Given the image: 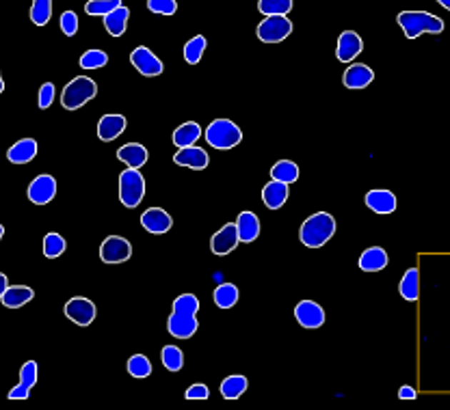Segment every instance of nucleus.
Segmentation results:
<instances>
[{"label": "nucleus", "mask_w": 450, "mask_h": 410, "mask_svg": "<svg viewBox=\"0 0 450 410\" xmlns=\"http://www.w3.org/2000/svg\"><path fill=\"white\" fill-rule=\"evenodd\" d=\"M336 233V218L327 212H316L304 220L299 237L308 249H319L325 242H329Z\"/></svg>", "instance_id": "f257e3e1"}, {"label": "nucleus", "mask_w": 450, "mask_h": 410, "mask_svg": "<svg viewBox=\"0 0 450 410\" xmlns=\"http://www.w3.org/2000/svg\"><path fill=\"white\" fill-rule=\"evenodd\" d=\"M396 22L403 29L407 39H416L422 33L437 35V33L444 31V20L433 16V14H429V11H401L396 16Z\"/></svg>", "instance_id": "f03ea898"}, {"label": "nucleus", "mask_w": 450, "mask_h": 410, "mask_svg": "<svg viewBox=\"0 0 450 410\" xmlns=\"http://www.w3.org/2000/svg\"><path fill=\"white\" fill-rule=\"evenodd\" d=\"M96 96H98L96 80L87 78V76H76L65 85V89L61 93V104L65 111H79L81 106L91 102Z\"/></svg>", "instance_id": "7ed1b4c3"}, {"label": "nucleus", "mask_w": 450, "mask_h": 410, "mask_svg": "<svg viewBox=\"0 0 450 410\" xmlns=\"http://www.w3.org/2000/svg\"><path fill=\"white\" fill-rule=\"evenodd\" d=\"M204 136H206L208 145L214 149H232L243 140V130L230 119H214L206 128Z\"/></svg>", "instance_id": "20e7f679"}, {"label": "nucleus", "mask_w": 450, "mask_h": 410, "mask_svg": "<svg viewBox=\"0 0 450 410\" xmlns=\"http://www.w3.org/2000/svg\"><path fill=\"white\" fill-rule=\"evenodd\" d=\"M143 197H145V180L139 173V169L128 167L119 175V201L124 207L134 210V207H139Z\"/></svg>", "instance_id": "39448f33"}, {"label": "nucleus", "mask_w": 450, "mask_h": 410, "mask_svg": "<svg viewBox=\"0 0 450 410\" xmlns=\"http://www.w3.org/2000/svg\"><path fill=\"white\" fill-rule=\"evenodd\" d=\"M290 33H292V22L286 16H269L256 29L258 39L264 41V43H279Z\"/></svg>", "instance_id": "423d86ee"}, {"label": "nucleus", "mask_w": 450, "mask_h": 410, "mask_svg": "<svg viewBox=\"0 0 450 410\" xmlns=\"http://www.w3.org/2000/svg\"><path fill=\"white\" fill-rule=\"evenodd\" d=\"M130 63H132V67H134L141 76H147V78L161 76V73L165 71L163 61H161L152 50H149V48H145V46H139V48L132 50Z\"/></svg>", "instance_id": "0eeeda50"}, {"label": "nucleus", "mask_w": 450, "mask_h": 410, "mask_svg": "<svg viewBox=\"0 0 450 410\" xmlns=\"http://www.w3.org/2000/svg\"><path fill=\"white\" fill-rule=\"evenodd\" d=\"M132 255V246L121 235H109L100 246V260L104 264H124Z\"/></svg>", "instance_id": "6e6552de"}, {"label": "nucleus", "mask_w": 450, "mask_h": 410, "mask_svg": "<svg viewBox=\"0 0 450 410\" xmlns=\"http://www.w3.org/2000/svg\"><path fill=\"white\" fill-rule=\"evenodd\" d=\"M239 229H236V222H230V225H225V227H221L214 235H212V240H210V251L214 253V255H219V257H223V255H230L236 246H239Z\"/></svg>", "instance_id": "1a4fd4ad"}, {"label": "nucleus", "mask_w": 450, "mask_h": 410, "mask_svg": "<svg viewBox=\"0 0 450 410\" xmlns=\"http://www.w3.org/2000/svg\"><path fill=\"white\" fill-rule=\"evenodd\" d=\"M294 317L308 331H314V328H321L325 324V311L319 302L314 300H301L294 309Z\"/></svg>", "instance_id": "9d476101"}, {"label": "nucleus", "mask_w": 450, "mask_h": 410, "mask_svg": "<svg viewBox=\"0 0 450 410\" xmlns=\"http://www.w3.org/2000/svg\"><path fill=\"white\" fill-rule=\"evenodd\" d=\"M96 304L89 300V298H71L67 300L65 304V315L74 322V324H79V326H89L94 319H96Z\"/></svg>", "instance_id": "9b49d317"}, {"label": "nucleus", "mask_w": 450, "mask_h": 410, "mask_svg": "<svg viewBox=\"0 0 450 410\" xmlns=\"http://www.w3.org/2000/svg\"><path fill=\"white\" fill-rule=\"evenodd\" d=\"M199 328V322L193 313H180V311H174L167 319V331L178 337V339H189L197 333Z\"/></svg>", "instance_id": "f8f14e48"}, {"label": "nucleus", "mask_w": 450, "mask_h": 410, "mask_svg": "<svg viewBox=\"0 0 450 410\" xmlns=\"http://www.w3.org/2000/svg\"><path fill=\"white\" fill-rule=\"evenodd\" d=\"M56 195V180L52 175H37L29 184V199L35 205H46Z\"/></svg>", "instance_id": "ddd939ff"}, {"label": "nucleus", "mask_w": 450, "mask_h": 410, "mask_svg": "<svg viewBox=\"0 0 450 410\" xmlns=\"http://www.w3.org/2000/svg\"><path fill=\"white\" fill-rule=\"evenodd\" d=\"M174 162L178 164V167H186V169L204 171V169H208L210 158H208L206 149L191 145V147H180V149H178V153L174 155Z\"/></svg>", "instance_id": "4468645a"}, {"label": "nucleus", "mask_w": 450, "mask_h": 410, "mask_svg": "<svg viewBox=\"0 0 450 410\" xmlns=\"http://www.w3.org/2000/svg\"><path fill=\"white\" fill-rule=\"evenodd\" d=\"M141 225H143L145 231L161 235V233H167L171 229L174 218L163 207H149L141 214Z\"/></svg>", "instance_id": "2eb2a0df"}, {"label": "nucleus", "mask_w": 450, "mask_h": 410, "mask_svg": "<svg viewBox=\"0 0 450 410\" xmlns=\"http://www.w3.org/2000/svg\"><path fill=\"white\" fill-rule=\"evenodd\" d=\"M364 50V41L355 31H344L338 37V48H336V56L342 63H351L359 52Z\"/></svg>", "instance_id": "dca6fc26"}, {"label": "nucleus", "mask_w": 450, "mask_h": 410, "mask_svg": "<svg viewBox=\"0 0 450 410\" xmlns=\"http://www.w3.org/2000/svg\"><path fill=\"white\" fill-rule=\"evenodd\" d=\"M37 363L35 361H26L20 369V382L9 391V399H26L29 397V391L35 386L37 382Z\"/></svg>", "instance_id": "f3484780"}, {"label": "nucleus", "mask_w": 450, "mask_h": 410, "mask_svg": "<svg viewBox=\"0 0 450 410\" xmlns=\"http://www.w3.org/2000/svg\"><path fill=\"white\" fill-rule=\"evenodd\" d=\"M372 80H374V71H372L368 65H364V63H355V65H351V67L344 71V76H342V85H344L346 89H366Z\"/></svg>", "instance_id": "a211bd4d"}, {"label": "nucleus", "mask_w": 450, "mask_h": 410, "mask_svg": "<svg viewBox=\"0 0 450 410\" xmlns=\"http://www.w3.org/2000/svg\"><path fill=\"white\" fill-rule=\"evenodd\" d=\"M396 195L392 190H386V188H377V190H370L366 195V205L377 212V214H392L396 210Z\"/></svg>", "instance_id": "6ab92c4d"}, {"label": "nucleus", "mask_w": 450, "mask_h": 410, "mask_svg": "<svg viewBox=\"0 0 450 410\" xmlns=\"http://www.w3.org/2000/svg\"><path fill=\"white\" fill-rule=\"evenodd\" d=\"M388 253L386 249H381V246H370V249H366L359 257V268L364 272H379L388 266Z\"/></svg>", "instance_id": "aec40b11"}, {"label": "nucleus", "mask_w": 450, "mask_h": 410, "mask_svg": "<svg viewBox=\"0 0 450 410\" xmlns=\"http://www.w3.org/2000/svg\"><path fill=\"white\" fill-rule=\"evenodd\" d=\"M126 130V117L124 115H104L98 123V138L104 143L115 140Z\"/></svg>", "instance_id": "412c9836"}, {"label": "nucleus", "mask_w": 450, "mask_h": 410, "mask_svg": "<svg viewBox=\"0 0 450 410\" xmlns=\"http://www.w3.org/2000/svg\"><path fill=\"white\" fill-rule=\"evenodd\" d=\"M236 229H239V240L249 244L256 242L260 235V218L254 212H241L236 218Z\"/></svg>", "instance_id": "4be33fe9"}, {"label": "nucleus", "mask_w": 450, "mask_h": 410, "mask_svg": "<svg viewBox=\"0 0 450 410\" xmlns=\"http://www.w3.org/2000/svg\"><path fill=\"white\" fill-rule=\"evenodd\" d=\"M262 201L269 210H279L288 201V184L271 180L262 190Z\"/></svg>", "instance_id": "5701e85b"}, {"label": "nucleus", "mask_w": 450, "mask_h": 410, "mask_svg": "<svg viewBox=\"0 0 450 410\" xmlns=\"http://www.w3.org/2000/svg\"><path fill=\"white\" fill-rule=\"evenodd\" d=\"M117 158H119L121 162H126L128 167H132V169H141L143 164L147 162L149 153H147V149H145L143 145H139V143H128V145H124V147L117 149Z\"/></svg>", "instance_id": "b1692460"}, {"label": "nucleus", "mask_w": 450, "mask_h": 410, "mask_svg": "<svg viewBox=\"0 0 450 410\" xmlns=\"http://www.w3.org/2000/svg\"><path fill=\"white\" fill-rule=\"evenodd\" d=\"M37 149L39 147H37L35 138H22V140H18L16 145L9 147L7 158L14 164H26V162H31L37 155Z\"/></svg>", "instance_id": "393cba45"}, {"label": "nucleus", "mask_w": 450, "mask_h": 410, "mask_svg": "<svg viewBox=\"0 0 450 410\" xmlns=\"http://www.w3.org/2000/svg\"><path fill=\"white\" fill-rule=\"evenodd\" d=\"M128 20H130V9L121 5L109 16H104V29L111 37H121L128 29Z\"/></svg>", "instance_id": "a878e982"}, {"label": "nucleus", "mask_w": 450, "mask_h": 410, "mask_svg": "<svg viewBox=\"0 0 450 410\" xmlns=\"http://www.w3.org/2000/svg\"><path fill=\"white\" fill-rule=\"evenodd\" d=\"M33 289L29 287V285H9L7 287V292L3 294V304L7 307V309H20V307H24L26 302H31L33 300Z\"/></svg>", "instance_id": "bb28decb"}, {"label": "nucleus", "mask_w": 450, "mask_h": 410, "mask_svg": "<svg viewBox=\"0 0 450 410\" xmlns=\"http://www.w3.org/2000/svg\"><path fill=\"white\" fill-rule=\"evenodd\" d=\"M199 138H201V125H199L197 121H186V123H182L180 128L174 130V136H171V140H174L178 147H191V145H195V140H199Z\"/></svg>", "instance_id": "cd10ccee"}, {"label": "nucleus", "mask_w": 450, "mask_h": 410, "mask_svg": "<svg viewBox=\"0 0 450 410\" xmlns=\"http://www.w3.org/2000/svg\"><path fill=\"white\" fill-rule=\"evenodd\" d=\"M212 298H214V304L219 309H232L239 302V287L234 283H221L214 289Z\"/></svg>", "instance_id": "c85d7f7f"}, {"label": "nucleus", "mask_w": 450, "mask_h": 410, "mask_svg": "<svg viewBox=\"0 0 450 410\" xmlns=\"http://www.w3.org/2000/svg\"><path fill=\"white\" fill-rule=\"evenodd\" d=\"M401 296L409 302H416L418 296H420V275H418V268H409L403 279H401Z\"/></svg>", "instance_id": "c756f323"}, {"label": "nucleus", "mask_w": 450, "mask_h": 410, "mask_svg": "<svg viewBox=\"0 0 450 410\" xmlns=\"http://www.w3.org/2000/svg\"><path fill=\"white\" fill-rule=\"evenodd\" d=\"M271 178L290 186V184H294L299 180V167H296L294 162H290V160H279L277 164H273Z\"/></svg>", "instance_id": "7c9ffc66"}, {"label": "nucleus", "mask_w": 450, "mask_h": 410, "mask_svg": "<svg viewBox=\"0 0 450 410\" xmlns=\"http://www.w3.org/2000/svg\"><path fill=\"white\" fill-rule=\"evenodd\" d=\"M249 386V380L245 376H228L221 382V395L225 399H239Z\"/></svg>", "instance_id": "2f4dec72"}, {"label": "nucleus", "mask_w": 450, "mask_h": 410, "mask_svg": "<svg viewBox=\"0 0 450 410\" xmlns=\"http://www.w3.org/2000/svg\"><path fill=\"white\" fill-rule=\"evenodd\" d=\"M258 11L262 16H288L292 11V0H258Z\"/></svg>", "instance_id": "473e14b6"}, {"label": "nucleus", "mask_w": 450, "mask_h": 410, "mask_svg": "<svg viewBox=\"0 0 450 410\" xmlns=\"http://www.w3.org/2000/svg\"><path fill=\"white\" fill-rule=\"evenodd\" d=\"M52 16V0H33L31 7V22L35 26H46Z\"/></svg>", "instance_id": "72a5a7b5"}, {"label": "nucleus", "mask_w": 450, "mask_h": 410, "mask_svg": "<svg viewBox=\"0 0 450 410\" xmlns=\"http://www.w3.org/2000/svg\"><path fill=\"white\" fill-rule=\"evenodd\" d=\"M204 50H206V37L204 35L193 37L191 41L184 43V61L189 65H197L204 56Z\"/></svg>", "instance_id": "f704fd0d"}, {"label": "nucleus", "mask_w": 450, "mask_h": 410, "mask_svg": "<svg viewBox=\"0 0 450 410\" xmlns=\"http://www.w3.org/2000/svg\"><path fill=\"white\" fill-rule=\"evenodd\" d=\"M128 374L132 378H147L152 374V363H149L145 354H132L128 359Z\"/></svg>", "instance_id": "c9c22d12"}, {"label": "nucleus", "mask_w": 450, "mask_h": 410, "mask_svg": "<svg viewBox=\"0 0 450 410\" xmlns=\"http://www.w3.org/2000/svg\"><path fill=\"white\" fill-rule=\"evenodd\" d=\"M117 7H121V0H87L85 11L87 16H109L111 11H115Z\"/></svg>", "instance_id": "e433bc0d"}, {"label": "nucleus", "mask_w": 450, "mask_h": 410, "mask_svg": "<svg viewBox=\"0 0 450 410\" xmlns=\"http://www.w3.org/2000/svg\"><path fill=\"white\" fill-rule=\"evenodd\" d=\"M161 359H163V365L169 371H180L184 367V354L178 346H165L163 352H161Z\"/></svg>", "instance_id": "4c0bfd02"}, {"label": "nucleus", "mask_w": 450, "mask_h": 410, "mask_svg": "<svg viewBox=\"0 0 450 410\" xmlns=\"http://www.w3.org/2000/svg\"><path fill=\"white\" fill-rule=\"evenodd\" d=\"M63 251H65V240L61 233H48L44 237V255L46 257L54 260V257L63 255Z\"/></svg>", "instance_id": "58836bf2"}, {"label": "nucleus", "mask_w": 450, "mask_h": 410, "mask_svg": "<svg viewBox=\"0 0 450 410\" xmlns=\"http://www.w3.org/2000/svg\"><path fill=\"white\" fill-rule=\"evenodd\" d=\"M81 67L83 69H100L109 63V54L104 50H87L83 56H81Z\"/></svg>", "instance_id": "ea45409f"}, {"label": "nucleus", "mask_w": 450, "mask_h": 410, "mask_svg": "<svg viewBox=\"0 0 450 410\" xmlns=\"http://www.w3.org/2000/svg\"><path fill=\"white\" fill-rule=\"evenodd\" d=\"M174 311H180V313H197L199 311V298L195 294H180L176 300H174Z\"/></svg>", "instance_id": "a19ab883"}, {"label": "nucleus", "mask_w": 450, "mask_h": 410, "mask_svg": "<svg viewBox=\"0 0 450 410\" xmlns=\"http://www.w3.org/2000/svg\"><path fill=\"white\" fill-rule=\"evenodd\" d=\"M147 9L159 16H174L178 11L176 0H147Z\"/></svg>", "instance_id": "79ce46f5"}, {"label": "nucleus", "mask_w": 450, "mask_h": 410, "mask_svg": "<svg viewBox=\"0 0 450 410\" xmlns=\"http://www.w3.org/2000/svg\"><path fill=\"white\" fill-rule=\"evenodd\" d=\"M61 31L67 37H74V35L79 33V18H76V14H74V11H65L61 16Z\"/></svg>", "instance_id": "37998d69"}, {"label": "nucleus", "mask_w": 450, "mask_h": 410, "mask_svg": "<svg viewBox=\"0 0 450 410\" xmlns=\"http://www.w3.org/2000/svg\"><path fill=\"white\" fill-rule=\"evenodd\" d=\"M52 102H54V85L52 82H44L39 89V108L46 111V108H50Z\"/></svg>", "instance_id": "c03bdc74"}, {"label": "nucleus", "mask_w": 450, "mask_h": 410, "mask_svg": "<svg viewBox=\"0 0 450 410\" xmlns=\"http://www.w3.org/2000/svg\"><path fill=\"white\" fill-rule=\"evenodd\" d=\"M186 399H208L210 397V389L206 386V384H193V386H189L186 389Z\"/></svg>", "instance_id": "a18cd8bd"}, {"label": "nucleus", "mask_w": 450, "mask_h": 410, "mask_svg": "<svg viewBox=\"0 0 450 410\" xmlns=\"http://www.w3.org/2000/svg\"><path fill=\"white\" fill-rule=\"evenodd\" d=\"M399 397H401V399H416V397H418V393H416V389H414V386L405 384V386H401V389H399Z\"/></svg>", "instance_id": "49530a36"}, {"label": "nucleus", "mask_w": 450, "mask_h": 410, "mask_svg": "<svg viewBox=\"0 0 450 410\" xmlns=\"http://www.w3.org/2000/svg\"><path fill=\"white\" fill-rule=\"evenodd\" d=\"M7 287H9V279H7V275L0 272V298H3V294L7 292Z\"/></svg>", "instance_id": "de8ad7c7"}, {"label": "nucleus", "mask_w": 450, "mask_h": 410, "mask_svg": "<svg viewBox=\"0 0 450 410\" xmlns=\"http://www.w3.org/2000/svg\"><path fill=\"white\" fill-rule=\"evenodd\" d=\"M437 3H439L444 9H448V11H450V0H437Z\"/></svg>", "instance_id": "09e8293b"}, {"label": "nucleus", "mask_w": 450, "mask_h": 410, "mask_svg": "<svg viewBox=\"0 0 450 410\" xmlns=\"http://www.w3.org/2000/svg\"><path fill=\"white\" fill-rule=\"evenodd\" d=\"M5 91V80H3V76H0V93Z\"/></svg>", "instance_id": "8fccbe9b"}, {"label": "nucleus", "mask_w": 450, "mask_h": 410, "mask_svg": "<svg viewBox=\"0 0 450 410\" xmlns=\"http://www.w3.org/2000/svg\"><path fill=\"white\" fill-rule=\"evenodd\" d=\"M3 235H5V227L0 225V240H3Z\"/></svg>", "instance_id": "3c124183"}]
</instances>
